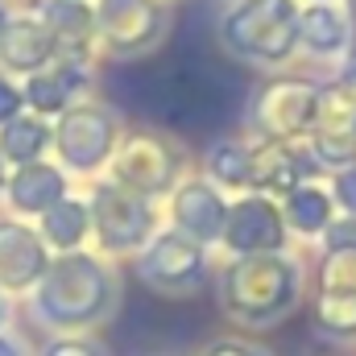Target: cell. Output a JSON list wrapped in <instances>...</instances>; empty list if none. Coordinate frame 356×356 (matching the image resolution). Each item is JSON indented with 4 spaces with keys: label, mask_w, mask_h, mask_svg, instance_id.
Here are the masks:
<instances>
[{
    "label": "cell",
    "mask_w": 356,
    "mask_h": 356,
    "mask_svg": "<svg viewBox=\"0 0 356 356\" xmlns=\"http://www.w3.org/2000/svg\"><path fill=\"white\" fill-rule=\"evenodd\" d=\"M50 266L46 245L25 224L0 220V294H25L42 282Z\"/></svg>",
    "instance_id": "obj_3"
},
{
    "label": "cell",
    "mask_w": 356,
    "mask_h": 356,
    "mask_svg": "<svg viewBox=\"0 0 356 356\" xmlns=\"http://www.w3.org/2000/svg\"><path fill=\"white\" fill-rule=\"evenodd\" d=\"M42 145H46V129L38 120H8L0 129V154L13 158V162H25L29 166L42 154Z\"/></svg>",
    "instance_id": "obj_14"
},
{
    "label": "cell",
    "mask_w": 356,
    "mask_h": 356,
    "mask_svg": "<svg viewBox=\"0 0 356 356\" xmlns=\"http://www.w3.org/2000/svg\"><path fill=\"white\" fill-rule=\"evenodd\" d=\"M178 224L195 236H216L224 224V207L207 186H186L178 199Z\"/></svg>",
    "instance_id": "obj_10"
},
{
    "label": "cell",
    "mask_w": 356,
    "mask_h": 356,
    "mask_svg": "<svg viewBox=\"0 0 356 356\" xmlns=\"http://www.w3.org/2000/svg\"><path fill=\"white\" fill-rule=\"evenodd\" d=\"M0 323H4V294H0Z\"/></svg>",
    "instance_id": "obj_25"
},
{
    "label": "cell",
    "mask_w": 356,
    "mask_h": 356,
    "mask_svg": "<svg viewBox=\"0 0 356 356\" xmlns=\"http://www.w3.org/2000/svg\"><path fill=\"white\" fill-rule=\"evenodd\" d=\"M112 307V277L95 257L63 253L50 261L42 282L33 286V311L54 332H75L104 319Z\"/></svg>",
    "instance_id": "obj_1"
},
{
    "label": "cell",
    "mask_w": 356,
    "mask_h": 356,
    "mask_svg": "<svg viewBox=\"0 0 356 356\" xmlns=\"http://www.w3.org/2000/svg\"><path fill=\"white\" fill-rule=\"evenodd\" d=\"M0 356H25V348H21L13 336H4V332H0Z\"/></svg>",
    "instance_id": "obj_23"
},
{
    "label": "cell",
    "mask_w": 356,
    "mask_h": 356,
    "mask_svg": "<svg viewBox=\"0 0 356 356\" xmlns=\"http://www.w3.org/2000/svg\"><path fill=\"white\" fill-rule=\"evenodd\" d=\"M203 273V253L199 245L182 241V236H162L145 257H141V277L162 290V294H182L199 282Z\"/></svg>",
    "instance_id": "obj_4"
},
{
    "label": "cell",
    "mask_w": 356,
    "mask_h": 356,
    "mask_svg": "<svg viewBox=\"0 0 356 356\" xmlns=\"http://www.w3.org/2000/svg\"><path fill=\"white\" fill-rule=\"evenodd\" d=\"M42 17H46V29L63 42H83L91 33V13L79 0H46Z\"/></svg>",
    "instance_id": "obj_13"
},
{
    "label": "cell",
    "mask_w": 356,
    "mask_h": 356,
    "mask_svg": "<svg viewBox=\"0 0 356 356\" xmlns=\"http://www.w3.org/2000/svg\"><path fill=\"white\" fill-rule=\"evenodd\" d=\"M323 294H356V249H336L323 266Z\"/></svg>",
    "instance_id": "obj_17"
},
{
    "label": "cell",
    "mask_w": 356,
    "mask_h": 356,
    "mask_svg": "<svg viewBox=\"0 0 356 356\" xmlns=\"http://www.w3.org/2000/svg\"><path fill=\"white\" fill-rule=\"evenodd\" d=\"M108 145H112V124H108V116H99V112H71L67 120H63V133H58V149H63V158L71 162V166H95L104 154H108Z\"/></svg>",
    "instance_id": "obj_7"
},
{
    "label": "cell",
    "mask_w": 356,
    "mask_h": 356,
    "mask_svg": "<svg viewBox=\"0 0 356 356\" xmlns=\"http://www.w3.org/2000/svg\"><path fill=\"white\" fill-rule=\"evenodd\" d=\"M319 323L332 336H356V294H323Z\"/></svg>",
    "instance_id": "obj_16"
},
{
    "label": "cell",
    "mask_w": 356,
    "mask_h": 356,
    "mask_svg": "<svg viewBox=\"0 0 356 356\" xmlns=\"http://www.w3.org/2000/svg\"><path fill=\"white\" fill-rule=\"evenodd\" d=\"M203 356H266V353L253 348V344H245V340H220V344H211Z\"/></svg>",
    "instance_id": "obj_21"
},
{
    "label": "cell",
    "mask_w": 356,
    "mask_h": 356,
    "mask_svg": "<svg viewBox=\"0 0 356 356\" xmlns=\"http://www.w3.org/2000/svg\"><path fill=\"white\" fill-rule=\"evenodd\" d=\"M99 17H104V29H108V38L116 46H137L141 38H137L133 25L137 21L141 25H154V4H145V0H104Z\"/></svg>",
    "instance_id": "obj_12"
},
{
    "label": "cell",
    "mask_w": 356,
    "mask_h": 356,
    "mask_svg": "<svg viewBox=\"0 0 356 356\" xmlns=\"http://www.w3.org/2000/svg\"><path fill=\"white\" fill-rule=\"evenodd\" d=\"M8 199H13L21 211H50V207L63 199V175L50 170V166L29 162L21 175L8 182Z\"/></svg>",
    "instance_id": "obj_9"
},
{
    "label": "cell",
    "mask_w": 356,
    "mask_h": 356,
    "mask_svg": "<svg viewBox=\"0 0 356 356\" xmlns=\"http://www.w3.org/2000/svg\"><path fill=\"white\" fill-rule=\"evenodd\" d=\"M224 241L241 253H261V249H277L282 245V224L273 216V207L261 199L236 203L224 220Z\"/></svg>",
    "instance_id": "obj_6"
},
{
    "label": "cell",
    "mask_w": 356,
    "mask_h": 356,
    "mask_svg": "<svg viewBox=\"0 0 356 356\" xmlns=\"http://www.w3.org/2000/svg\"><path fill=\"white\" fill-rule=\"evenodd\" d=\"M95 232L104 241V249H133L145 241L149 232V211L137 195H124V191H99L95 199Z\"/></svg>",
    "instance_id": "obj_5"
},
{
    "label": "cell",
    "mask_w": 356,
    "mask_h": 356,
    "mask_svg": "<svg viewBox=\"0 0 356 356\" xmlns=\"http://www.w3.org/2000/svg\"><path fill=\"white\" fill-rule=\"evenodd\" d=\"M50 50H54V33H50L46 25H38V21H13V25H4V33H0V54H4V63H8L13 71H33V67H42V63L50 58Z\"/></svg>",
    "instance_id": "obj_8"
},
{
    "label": "cell",
    "mask_w": 356,
    "mask_h": 356,
    "mask_svg": "<svg viewBox=\"0 0 356 356\" xmlns=\"http://www.w3.org/2000/svg\"><path fill=\"white\" fill-rule=\"evenodd\" d=\"M0 182H4V175H0Z\"/></svg>",
    "instance_id": "obj_27"
},
{
    "label": "cell",
    "mask_w": 356,
    "mask_h": 356,
    "mask_svg": "<svg viewBox=\"0 0 356 356\" xmlns=\"http://www.w3.org/2000/svg\"><path fill=\"white\" fill-rule=\"evenodd\" d=\"M75 67H54L50 75H33V83H29V99L38 104V108H46V112H54V108H63L67 104V95L75 88Z\"/></svg>",
    "instance_id": "obj_15"
},
{
    "label": "cell",
    "mask_w": 356,
    "mask_h": 356,
    "mask_svg": "<svg viewBox=\"0 0 356 356\" xmlns=\"http://www.w3.org/2000/svg\"><path fill=\"white\" fill-rule=\"evenodd\" d=\"M290 216H294V228L302 232H319L327 224V199L319 191H294L290 199Z\"/></svg>",
    "instance_id": "obj_18"
},
{
    "label": "cell",
    "mask_w": 356,
    "mask_h": 356,
    "mask_svg": "<svg viewBox=\"0 0 356 356\" xmlns=\"http://www.w3.org/2000/svg\"><path fill=\"white\" fill-rule=\"evenodd\" d=\"M340 191H348V195H344V203L356 207V178H344V182H340Z\"/></svg>",
    "instance_id": "obj_24"
},
{
    "label": "cell",
    "mask_w": 356,
    "mask_h": 356,
    "mask_svg": "<svg viewBox=\"0 0 356 356\" xmlns=\"http://www.w3.org/2000/svg\"><path fill=\"white\" fill-rule=\"evenodd\" d=\"M42 356H104V353L91 340H83V336H58V340H50L42 348Z\"/></svg>",
    "instance_id": "obj_20"
},
{
    "label": "cell",
    "mask_w": 356,
    "mask_h": 356,
    "mask_svg": "<svg viewBox=\"0 0 356 356\" xmlns=\"http://www.w3.org/2000/svg\"><path fill=\"white\" fill-rule=\"evenodd\" d=\"M294 290H298L294 269L277 257H261V253L224 273V302L236 319H249V323L277 319L290 307Z\"/></svg>",
    "instance_id": "obj_2"
},
{
    "label": "cell",
    "mask_w": 356,
    "mask_h": 356,
    "mask_svg": "<svg viewBox=\"0 0 356 356\" xmlns=\"http://www.w3.org/2000/svg\"><path fill=\"white\" fill-rule=\"evenodd\" d=\"M307 25H311V29H307V38H311L319 50H323V46H336V42L344 38V33H340V17H336V13H323V8H319V13H311V17H307Z\"/></svg>",
    "instance_id": "obj_19"
},
{
    "label": "cell",
    "mask_w": 356,
    "mask_h": 356,
    "mask_svg": "<svg viewBox=\"0 0 356 356\" xmlns=\"http://www.w3.org/2000/svg\"><path fill=\"white\" fill-rule=\"evenodd\" d=\"M0 33H4V13H0Z\"/></svg>",
    "instance_id": "obj_26"
},
{
    "label": "cell",
    "mask_w": 356,
    "mask_h": 356,
    "mask_svg": "<svg viewBox=\"0 0 356 356\" xmlns=\"http://www.w3.org/2000/svg\"><path fill=\"white\" fill-rule=\"evenodd\" d=\"M46 220H42V236L54 245V249H63V253H71L83 236H88V207H79V203H71V199H58L50 211H42Z\"/></svg>",
    "instance_id": "obj_11"
},
{
    "label": "cell",
    "mask_w": 356,
    "mask_h": 356,
    "mask_svg": "<svg viewBox=\"0 0 356 356\" xmlns=\"http://www.w3.org/2000/svg\"><path fill=\"white\" fill-rule=\"evenodd\" d=\"M17 108H21V95L0 79V124H8V120L17 116Z\"/></svg>",
    "instance_id": "obj_22"
}]
</instances>
